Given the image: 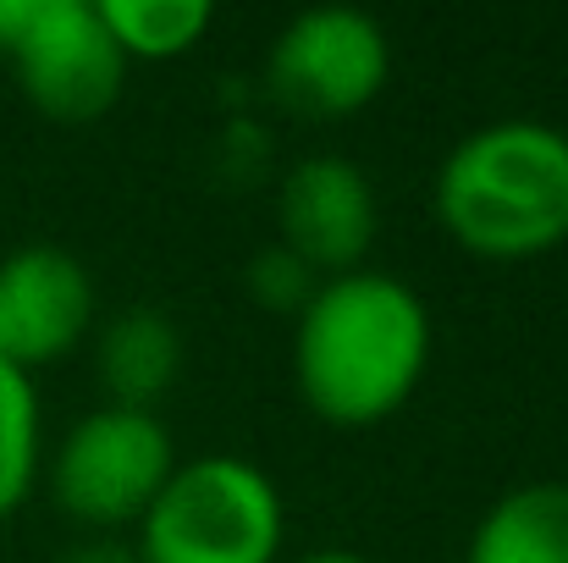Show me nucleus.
I'll list each match as a JSON object with an SVG mask.
<instances>
[{
    "instance_id": "1",
    "label": "nucleus",
    "mask_w": 568,
    "mask_h": 563,
    "mask_svg": "<svg viewBox=\"0 0 568 563\" xmlns=\"http://www.w3.org/2000/svg\"><path fill=\"white\" fill-rule=\"evenodd\" d=\"M293 321V381L326 425L392 420L430 371V310L392 271L321 277Z\"/></svg>"
},
{
    "instance_id": "2",
    "label": "nucleus",
    "mask_w": 568,
    "mask_h": 563,
    "mask_svg": "<svg viewBox=\"0 0 568 563\" xmlns=\"http://www.w3.org/2000/svg\"><path fill=\"white\" fill-rule=\"evenodd\" d=\"M436 221L480 260H536L568 238V133L503 117L464 133L436 172Z\"/></svg>"
},
{
    "instance_id": "3",
    "label": "nucleus",
    "mask_w": 568,
    "mask_h": 563,
    "mask_svg": "<svg viewBox=\"0 0 568 563\" xmlns=\"http://www.w3.org/2000/svg\"><path fill=\"white\" fill-rule=\"evenodd\" d=\"M282 536L276 481L237 453H204L166 475L133 525V553L139 563H276Z\"/></svg>"
},
{
    "instance_id": "4",
    "label": "nucleus",
    "mask_w": 568,
    "mask_h": 563,
    "mask_svg": "<svg viewBox=\"0 0 568 563\" xmlns=\"http://www.w3.org/2000/svg\"><path fill=\"white\" fill-rule=\"evenodd\" d=\"M178 470L172 431L155 409L100 403L89 409L50 459V497L67 520L89 531L139 525L166 475Z\"/></svg>"
},
{
    "instance_id": "5",
    "label": "nucleus",
    "mask_w": 568,
    "mask_h": 563,
    "mask_svg": "<svg viewBox=\"0 0 568 563\" xmlns=\"http://www.w3.org/2000/svg\"><path fill=\"white\" fill-rule=\"evenodd\" d=\"M392 78V39L359 6H315L276 28L265 56L271 94L298 117H354Z\"/></svg>"
},
{
    "instance_id": "6",
    "label": "nucleus",
    "mask_w": 568,
    "mask_h": 563,
    "mask_svg": "<svg viewBox=\"0 0 568 563\" xmlns=\"http://www.w3.org/2000/svg\"><path fill=\"white\" fill-rule=\"evenodd\" d=\"M6 61L22 94L55 122L105 117L128 83V56L105 28L100 0H33Z\"/></svg>"
},
{
    "instance_id": "7",
    "label": "nucleus",
    "mask_w": 568,
    "mask_h": 563,
    "mask_svg": "<svg viewBox=\"0 0 568 563\" xmlns=\"http://www.w3.org/2000/svg\"><path fill=\"white\" fill-rule=\"evenodd\" d=\"M94 326L89 265L61 243H22L0 260V365L33 375L67 360Z\"/></svg>"
},
{
    "instance_id": "8",
    "label": "nucleus",
    "mask_w": 568,
    "mask_h": 563,
    "mask_svg": "<svg viewBox=\"0 0 568 563\" xmlns=\"http://www.w3.org/2000/svg\"><path fill=\"white\" fill-rule=\"evenodd\" d=\"M276 243L298 254L315 277L359 271L381 232L376 183L359 161L321 150L287 167L276 183Z\"/></svg>"
},
{
    "instance_id": "9",
    "label": "nucleus",
    "mask_w": 568,
    "mask_h": 563,
    "mask_svg": "<svg viewBox=\"0 0 568 563\" xmlns=\"http://www.w3.org/2000/svg\"><path fill=\"white\" fill-rule=\"evenodd\" d=\"M178 371H183V332L172 315L150 304L116 310L94 338V375L105 386V403L155 409L172 392Z\"/></svg>"
},
{
    "instance_id": "10",
    "label": "nucleus",
    "mask_w": 568,
    "mask_h": 563,
    "mask_svg": "<svg viewBox=\"0 0 568 563\" xmlns=\"http://www.w3.org/2000/svg\"><path fill=\"white\" fill-rule=\"evenodd\" d=\"M464 563H568V481L503 492L469 531Z\"/></svg>"
},
{
    "instance_id": "11",
    "label": "nucleus",
    "mask_w": 568,
    "mask_h": 563,
    "mask_svg": "<svg viewBox=\"0 0 568 563\" xmlns=\"http://www.w3.org/2000/svg\"><path fill=\"white\" fill-rule=\"evenodd\" d=\"M100 17L128 61L189 56L215 22V11L204 0H100Z\"/></svg>"
},
{
    "instance_id": "12",
    "label": "nucleus",
    "mask_w": 568,
    "mask_h": 563,
    "mask_svg": "<svg viewBox=\"0 0 568 563\" xmlns=\"http://www.w3.org/2000/svg\"><path fill=\"white\" fill-rule=\"evenodd\" d=\"M44 459V414H39V386L33 375L0 365V520H11Z\"/></svg>"
},
{
    "instance_id": "13",
    "label": "nucleus",
    "mask_w": 568,
    "mask_h": 563,
    "mask_svg": "<svg viewBox=\"0 0 568 563\" xmlns=\"http://www.w3.org/2000/svg\"><path fill=\"white\" fill-rule=\"evenodd\" d=\"M248 293H254V304H265V310H276V315H298L304 304H310V293H315V271L298 260V254H287L282 243H271V249H260L254 254V265H248Z\"/></svg>"
},
{
    "instance_id": "14",
    "label": "nucleus",
    "mask_w": 568,
    "mask_h": 563,
    "mask_svg": "<svg viewBox=\"0 0 568 563\" xmlns=\"http://www.w3.org/2000/svg\"><path fill=\"white\" fill-rule=\"evenodd\" d=\"M55 563H139L133 542H116V536H89L78 547H67Z\"/></svg>"
},
{
    "instance_id": "15",
    "label": "nucleus",
    "mask_w": 568,
    "mask_h": 563,
    "mask_svg": "<svg viewBox=\"0 0 568 563\" xmlns=\"http://www.w3.org/2000/svg\"><path fill=\"white\" fill-rule=\"evenodd\" d=\"M28 6H33V0H0V61L11 56V44H17V33H22V22H28Z\"/></svg>"
},
{
    "instance_id": "16",
    "label": "nucleus",
    "mask_w": 568,
    "mask_h": 563,
    "mask_svg": "<svg viewBox=\"0 0 568 563\" xmlns=\"http://www.w3.org/2000/svg\"><path fill=\"white\" fill-rule=\"evenodd\" d=\"M293 563H371L365 553H354V547H315V553H304V559Z\"/></svg>"
}]
</instances>
